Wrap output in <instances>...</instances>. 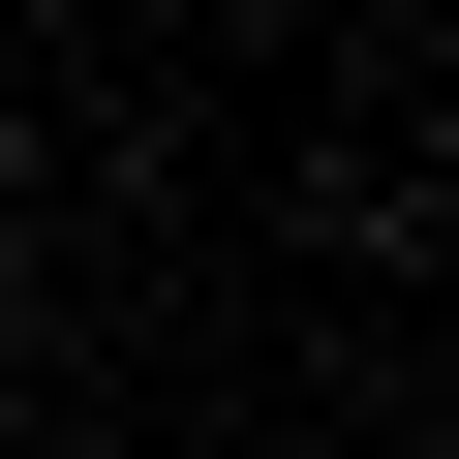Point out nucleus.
<instances>
[{"label":"nucleus","instance_id":"f257e3e1","mask_svg":"<svg viewBox=\"0 0 459 459\" xmlns=\"http://www.w3.org/2000/svg\"><path fill=\"white\" fill-rule=\"evenodd\" d=\"M0 214H31V62H0Z\"/></svg>","mask_w":459,"mask_h":459}]
</instances>
